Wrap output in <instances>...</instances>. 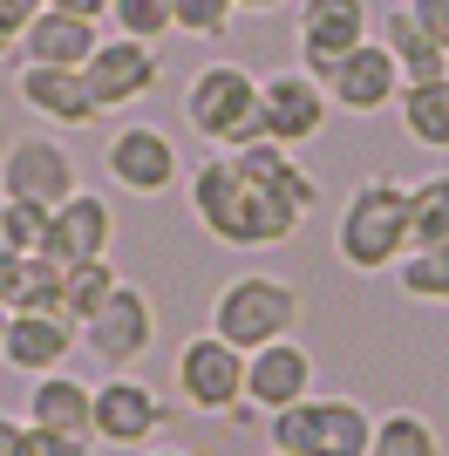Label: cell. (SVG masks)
Wrapping results in <instances>:
<instances>
[{"label": "cell", "mask_w": 449, "mask_h": 456, "mask_svg": "<svg viewBox=\"0 0 449 456\" xmlns=\"http://www.w3.org/2000/svg\"><path fill=\"white\" fill-rule=\"evenodd\" d=\"M116 293V266L110 259H82V266H61V314H69L75 327L89 321L95 306Z\"/></svg>", "instance_id": "26"}, {"label": "cell", "mask_w": 449, "mask_h": 456, "mask_svg": "<svg viewBox=\"0 0 449 456\" xmlns=\"http://www.w3.org/2000/svg\"><path fill=\"white\" fill-rule=\"evenodd\" d=\"M381 41H388V55H395V69H402V82H429V76H443V69H449V55L422 35V28H415L409 7H395V14L381 20Z\"/></svg>", "instance_id": "22"}, {"label": "cell", "mask_w": 449, "mask_h": 456, "mask_svg": "<svg viewBox=\"0 0 449 456\" xmlns=\"http://www.w3.org/2000/svg\"><path fill=\"white\" fill-rule=\"evenodd\" d=\"M0 334H7V306H0Z\"/></svg>", "instance_id": "37"}, {"label": "cell", "mask_w": 449, "mask_h": 456, "mask_svg": "<svg viewBox=\"0 0 449 456\" xmlns=\"http://www.w3.org/2000/svg\"><path fill=\"white\" fill-rule=\"evenodd\" d=\"M95 41H102V20H82V14H55V7H41V14L20 28V61H55V69H82Z\"/></svg>", "instance_id": "19"}, {"label": "cell", "mask_w": 449, "mask_h": 456, "mask_svg": "<svg viewBox=\"0 0 449 456\" xmlns=\"http://www.w3.org/2000/svg\"><path fill=\"white\" fill-rule=\"evenodd\" d=\"M170 381H177V402L198 409V416H239L245 409V354L232 341H218L211 327L177 347Z\"/></svg>", "instance_id": "7"}, {"label": "cell", "mask_w": 449, "mask_h": 456, "mask_svg": "<svg viewBox=\"0 0 449 456\" xmlns=\"http://www.w3.org/2000/svg\"><path fill=\"white\" fill-rule=\"evenodd\" d=\"M232 20H239V0H170V35L218 41Z\"/></svg>", "instance_id": "27"}, {"label": "cell", "mask_w": 449, "mask_h": 456, "mask_svg": "<svg viewBox=\"0 0 449 456\" xmlns=\"http://www.w3.org/2000/svg\"><path fill=\"white\" fill-rule=\"evenodd\" d=\"M110 28L130 41H164L170 35V0H110Z\"/></svg>", "instance_id": "28"}, {"label": "cell", "mask_w": 449, "mask_h": 456, "mask_svg": "<svg viewBox=\"0 0 449 456\" xmlns=\"http://www.w3.org/2000/svg\"><path fill=\"white\" fill-rule=\"evenodd\" d=\"M157 76H164L157 48H150V41H130V35L95 41L89 61H82V82H89V95H95V110H102V116L143 102V95L157 89Z\"/></svg>", "instance_id": "11"}, {"label": "cell", "mask_w": 449, "mask_h": 456, "mask_svg": "<svg viewBox=\"0 0 449 456\" xmlns=\"http://www.w3.org/2000/svg\"><path fill=\"white\" fill-rule=\"evenodd\" d=\"M293 35H299V69L327 82V69L374 35V14H368V0H299Z\"/></svg>", "instance_id": "14"}, {"label": "cell", "mask_w": 449, "mask_h": 456, "mask_svg": "<svg viewBox=\"0 0 449 456\" xmlns=\"http://www.w3.org/2000/svg\"><path fill=\"white\" fill-rule=\"evenodd\" d=\"M136 456H191V450H177V443H143Z\"/></svg>", "instance_id": "34"}, {"label": "cell", "mask_w": 449, "mask_h": 456, "mask_svg": "<svg viewBox=\"0 0 449 456\" xmlns=\"http://www.w3.org/2000/svg\"><path fill=\"white\" fill-rule=\"evenodd\" d=\"M7 55H20V41L7 35V28H0V61H7Z\"/></svg>", "instance_id": "36"}, {"label": "cell", "mask_w": 449, "mask_h": 456, "mask_svg": "<svg viewBox=\"0 0 449 456\" xmlns=\"http://www.w3.org/2000/svg\"><path fill=\"white\" fill-rule=\"evenodd\" d=\"M286 0H239V14H280Z\"/></svg>", "instance_id": "33"}, {"label": "cell", "mask_w": 449, "mask_h": 456, "mask_svg": "<svg viewBox=\"0 0 449 456\" xmlns=\"http://www.w3.org/2000/svg\"><path fill=\"white\" fill-rule=\"evenodd\" d=\"M116 246V205L102 191H75L48 211V232H41V252L55 266H82V259H110Z\"/></svg>", "instance_id": "15"}, {"label": "cell", "mask_w": 449, "mask_h": 456, "mask_svg": "<svg viewBox=\"0 0 449 456\" xmlns=\"http://www.w3.org/2000/svg\"><path fill=\"white\" fill-rule=\"evenodd\" d=\"M293 327H299V286L280 280V273H239L211 300V334L232 341L239 354H252L265 341H286Z\"/></svg>", "instance_id": "4"}, {"label": "cell", "mask_w": 449, "mask_h": 456, "mask_svg": "<svg viewBox=\"0 0 449 456\" xmlns=\"http://www.w3.org/2000/svg\"><path fill=\"white\" fill-rule=\"evenodd\" d=\"M327 102H334L340 116H381L402 102V69H395L388 41H361V48H347V55L327 69Z\"/></svg>", "instance_id": "12"}, {"label": "cell", "mask_w": 449, "mask_h": 456, "mask_svg": "<svg viewBox=\"0 0 449 456\" xmlns=\"http://www.w3.org/2000/svg\"><path fill=\"white\" fill-rule=\"evenodd\" d=\"M55 14H82V20H110V0H48Z\"/></svg>", "instance_id": "32"}, {"label": "cell", "mask_w": 449, "mask_h": 456, "mask_svg": "<svg viewBox=\"0 0 449 456\" xmlns=\"http://www.w3.org/2000/svg\"><path fill=\"white\" fill-rule=\"evenodd\" d=\"M75 191H82V171H75V157H69L61 136H48V130L7 136V151H0V198L55 211L61 198H75Z\"/></svg>", "instance_id": "8"}, {"label": "cell", "mask_w": 449, "mask_h": 456, "mask_svg": "<svg viewBox=\"0 0 449 456\" xmlns=\"http://www.w3.org/2000/svg\"><path fill=\"white\" fill-rule=\"evenodd\" d=\"M374 416L355 395H306L280 416H265V443L293 456H368Z\"/></svg>", "instance_id": "5"}, {"label": "cell", "mask_w": 449, "mask_h": 456, "mask_svg": "<svg viewBox=\"0 0 449 456\" xmlns=\"http://www.w3.org/2000/svg\"><path fill=\"white\" fill-rule=\"evenodd\" d=\"M75 347H82V327H75L69 314H35V306H20V314H7L0 362L14 368V375H55V368H69Z\"/></svg>", "instance_id": "17"}, {"label": "cell", "mask_w": 449, "mask_h": 456, "mask_svg": "<svg viewBox=\"0 0 449 456\" xmlns=\"http://www.w3.org/2000/svg\"><path fill=\"white\" fill-rule=\"evenodd\" d=\"M164 429V395L136 375H110L95 381V409H89V436L110 450H143Z\"/></svg>", "instance_id": "13"}, {"label": "cell", "mask_w": 449, "mask_h": 456, "mask_svg": "<svg viewBox=\"0 0 449 456\" xmlns=\"http://www.w3.org/2000/svg\"><path fill=\"white\" fill-rule=\"evenodd\" d=\"M320 205V184L299 171V157L280 143H245V151H218L191 171V218L205 239L232 252H273L286 246L306 211Z\"/></svg>", "instance_id": "1"}, {"label": "cell", "mask_w": 449, "mask_h": 456, "mask_svg": "<svg viewBox=\"0 0 449 456\" xmlns=\"http://www.w3.org/2000/svg\"><path fill=\"white\" fill-rule=\"evenodd\" d=\"M409 14H415V28L449 55V0H409Z\"/></svg>", "instance_id": "30"}, {"label": "cell", "mask_w": 449, "mask_h": 456, "mask_svg": "<svg viewBox=\"0 0 449 456\" xmlns=\"http://www.w3.org/2000/svg\"><path fill=\"white\" fill-rule=\"evenodd\" d=\"M184 123L191 136H205L211 151H245L259 143V76L245 61H205L198 76L184 82Z\"/></svg>", "instance_id": "3"}, {"label": "cell", "mask_w": 449, "mask_h": 456, "mask_svg": "<svg viewBox=\"0 0 449 456\" xmlns=\"http://www.w3.org/2000/svg\"><path fill=\"white\" fill-rule=\"evenodd\" d=\"M89 409H95V388L82 375H69V368L35 375V388H28V422H35V429H55V436H89Z\"/></svg>", "instance_id": "20"}, {"label": "cell", "mask_w": 449, "mask_h": 456, "mask_svg": "<svg viewBox=\"0 0 449 456\" xmlns=\"http://www.w3.org/2000/svg\"><path fill=\"white\" fill-rule=\"evenodd\" d=\"M409 246H449V171L409 184Z\"/></svg>", "instance_id": "24"}, {"label": "cell", "mask_w": 449, "mask_h": 456, "mask_svg": "<svg viewBox=\"0 0 449 456\" xmlns=\"http://www.w3.org/2000/svg\"><path fill=\"white\" fill-rule=\"evenodd\" d=\"M327 82L306 76V69H273L259 76V123H265V143H280V151H299V143H314L327 130Z\"/></svg>", "instance_id": "10"}, {"label": "cell", "mask_w": 449, "mask_h": 456, "mask_svg": "<svg viewBox=\"0 0 449 456\" xmlns=\"http://www.w3.org/2000/svg\"><path fill=\"white\" fill-rule=\"evenodd\" d=\"M7 456H89V436H55V429L20 422V436L7 443Z\"/></svg>", "instance_id": "29"}, {"label": "cell", "mask_w": 449, "mask_h": 456, "mask_svg": "<svg viewBox=\"0 0 449 456\" xmlns=\"http://www.w3.org/2000/svg\"><path fill=\"white\" fill-rule=\"evenodd\" d=\"M395 116H402V130H409V143H422V151L449 157V69L429 82H402V102H395Z\"/></svg>", "instance_id": "21"}, {"label": "cell", "mask_w": 449, "mask_h": 456, "mask_svg": "<svg viewBox=\"0 0 449 456\" xmlns=\"http://www.w3.org/2000/svg\"><path fill=\"white\" fill-rule=\"evenodd\" d=\"M314 395V354L286 334V341H265L245 354V409H259V416H280L293 402Z\"/></svg>", "instance_id": "16"}, {"label": "cell", "mask_w": 449, "mask_h": 456, "mask_svg": "<svg viewBox=\"0 0 449 456\" xmlns=\"http://www.w3.org/2000/svg\"><path fill=\"white\" fill-rule=\"evenodd\" d=\"M41 7H48V0H0V28H7V35L20 41V28H28V20H35Z\"/></svg>", "instance_id": "31"}, {"label": "cell", "mask_w": 449, "mask_h": 456, "mask_svg": "<svg viewBox=\"0 0 449 456\" xmlns=\"http://www.w3.org/2000/svg\"><path fill=\"white\" fill-rule=\"evenodd\" d=\"M14 95L41 116V123H55V130H89V123H102V110H95V95H89V82H82V69L20 61Z\"/></svg>", "instance_id": "18"}, {"label": "cell", "mask_w": 449, "mask_h": 456, "mask_svg": "<svg viewBox=\"0 0 449 456\" xmlns=\"http://www.w3.org/2000/svg\"><path fill=\"white\" fill-rule=\"evenodd\" d=\"M82 347H89L95 368L130 375L150 347H157V300H150L136 280H116V293L82 321Z\"/></svg>", "instance_id": "6"}, {"label": "cell", "mask_w": 449, "mask_h": 456, "mask_svg": "<svg viewBox=\"0 0 449 456\" xmlns=\"http://www.w3.org/2000/svg\"><path fill=\"white\" fill-rule=\"evenodd\" d=\"M334 252L347 273H395V259L409 252V184L361 177L334 211Z\"/></svg>", "instance_id": "2"}, {"label": "cell", "mask_w": 449, "mask_h": 456, "mask_svg": "<svg viewBox=\"0 0 449 456\" xmlns=\"http://www.w3.org/2000/svg\"><path fill=\"white\" fill-rule=\"evenodd\" d=\"M368 456H443V436L422 409H388V416H374Z\"/></svg>", "instance_id": "23"}, {"label": "cell", "mask_w": 449, "mask_h": 456, "mask_svg": "<svg viewBox=\"0 0 449 456\" xmlns=\"http://www.w3.org/2000/svg\"><path fill=\"white\" fill-rule=\"evenodd\" d=\"M395 286L422 306H449V246H409L395 259Z\"/></svg>", "instance_id": "25"}, {"label": "cell", "mask_w": 449, "mask_h": 456, "mask_svg": "<svg viewBox=\"0 0 449 456\" xmlns=\"http://www.w3.org/2000/svg\"><path fill=\"white\" fill-rule=\"evenodd\" d=\"M14 436H20V422H14V416H0V456H7V443H14Z\"/></svg>", "instance_id": "35"}, {"label": "cell", "mask_w": 449, "mask_h": 456, "mask_svg": "<svg viewBox=\"0 0 449 456\" xmlns=\"http://www.w3.org/2000/svg\"><path fill=\"white\" fill-rule=\"evenodd\" d=\"M102 171L116 191L130 198H164L177 177H184V151L170 143V130L157 123H116L110 143H102Z\"/></svg>", "instance_id": "9"}, {"label": "cell", "mask_w": 449, "mask_h": 456, "mask_svg": "<svg viewBox=\"0 0 449 456\" xmlns=\"http://www.w3.org/2000/svg\"><path fill=\"white\" fill-rule=\"evenodd\" d=\"M273 456H293V450H273Z\"/></svg>", "instance_id": "38"}]
</instances>
